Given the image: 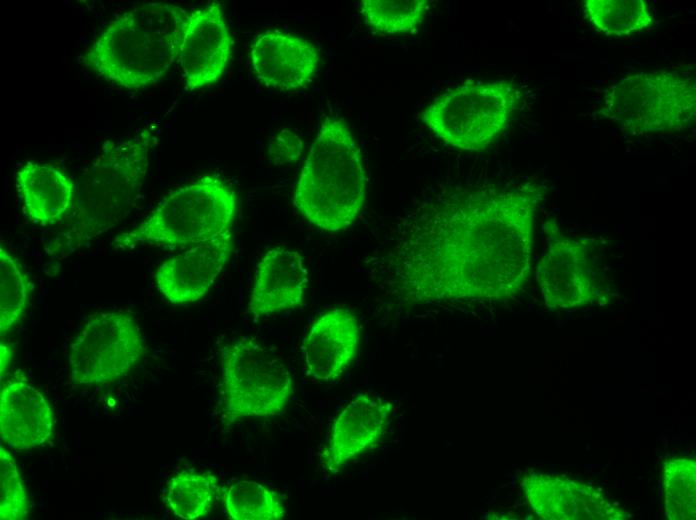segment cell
Returning a JSON list of instances; mask_svg holds the SVG:
<instances>
[{"label": "cell", "mask_w": 696, "mask_h": 520, "mask_svg": "<svg viewBox=\"0 0 696 520\" xmlns=\"http://www.w3.org/2000/svg\"><path fill=\"white\" fill-rule=\"evenodd\" d=\"M520 99L509 81L465 83L434 99L421 119L447 145L481 151L506 129Z\"/></svg>", "instance_id": "52a82bcc"}, {"label": "cell", "mask_w": 696, "mask_h": 520, "mask_svg": "<svg viewBox=\"0 0 696 520\" xmlns=\"http://www.w3.org/2000/svg\"><path fill=\"white\" fill-rule=\"evenodd\" d=\"M157 142L156 131L145 127L102 145L79 178L68 224L46 246L49 255H71L126 218L142 190Z\"/></svg>", "instance_id": "7a4b0ae2"}, {"label": "cell", "mask_w": 696, "mask_h": 520, "mask_svg": "<svg viewBox=\"0 0 696 520\" xmlns=\"http://www.w3.org/2000/svg\"><path fill=\"white\" fill-rule=\"evenodd\" d=\"M390 411V403L380 397L360 394L351 400L334 420L321 455L324 468L337 472L374 446L386 430Z\"/></svg>", "instance_id": "2e32d148"}, {"label": "cell", "mask_w": 696, "mask_h": 520, "mask_svg": "<svg viewBox=\"0 0 696 520\" xmlns=\"http://www.w3.org/2000/svg\"><path fill=\"white\" fill-rule=\"evenodd\" d=\"M147 352L145 337L124 312H102L91 317L70 345L69 369L73 383L104 385L127 375Z\"/></svg>", "instance_id": "30bf717a"}, {"label": "cell", "mask_w": 696, "mask_h": 520, "mask_svg": "<svg viewBox=\"0 0 696 520\" xmlns=\"http://www.w3.org/2000/svg\"><path fill=\"white\" fill-rule=\"evenodd\" d=\"M544 188L526 183L450 195L413 223L393 260L394 285L409 303L504 300L531 271Z\"/></svg>", "instance_id": "6da1fadb"}, {"label": "cell", "mask_w": 696, "mask_h": 520, "mask_svg": "<svg viewBox=\"0 0 696 520\" xmlns=\"http://www.w3.org/2000/svg\"><path fill=\"white\" fill-rule=\"evenodd\" d=\"M665 513L670 520L696 518V462L688 456L669 458L662 466Z\"/></svg>", "instance_id": "7402d4cb"}, {"label": "cell", "mask_w": 696, "mask_h": 520, "mask_svg": "<svg viewBox=\"0 0 696 520\" xmlns=\"http://www.w3.org/2000/svg\"><path fill=\"white\" fill-rule=\"evenodd\" d=\"M226 512L234 520H280L286 515L273 490L250 480H239L223 492Z\"/></svg>", "instance_id": "603a6c76"}, {"label": "cell", "mask_w": 696, "mask_h": 520, "mask_svg": "<svg viewBox=\"0 0 696 520\" xmlns=\"http://www.w3.org/2000/svg\"><path fill=\"white\" fill-rule=\"evenodd\" d=\"M51 408L34 386L9 381L0 396V435L8 447L27 450L45 444L51 437Z\"/></svg>", "instance_id": "ac0fdd59"}, {"label": "cell", "mask_w": 696, "mask_h": 520, "mask_svg": "<svg viewBox=\"0 0 696 520\" xmlns=\"http://www.w3.org/2000/svg\"><path fill=\"white\" fill-rule=\"evenodd\" d=\"M28 513L29 503L15 461L0 446V519L20 520Z\"/></svg>", "instance_id": "484cf974"}, {"label": "cell", "mask_w": 696, "mask_h": 520, "mask_svg": "<svg viewBox=\"0 0 696 520\" xmlns=\"http://www.w3.org/2000/svg\"><path fill=\"white\" fill-rule=\"evenodd\" d=\"M234 190L218 176H203L165 196L147 217L115 239L119 247L199 244L231 231Z\"/></svg>", "instance_id": "5b68a950"}, {"label": "cell", "mask_w": 696, "mask_h": 520, "mask_svg": "<svg viewBox=\"0 0 696 520\" xmlns=\"http://www.w3.org/2000/svg\"><path fill=\"white\" fill-rule=\"evenodd\" d=\"M302 148V140L297 134L282 130L272 139L269 153L275 164L293 163L300 159Z\"/></svg>", "instance_id": "4316f807"}, {"label": "cell", "mask_w": 696, "mask_h": 520, "mask_svg": "<svg viewBox=\"0 0 696 520\" xmlns=\"http://www.w3.org/2000/svg\"><path fill=\"white\" fill-rule=\"evenodd\" d=\"M547 248L536 272L545 305L572 309L594 302L604 287L605 244L596 238L571 237L555 219L544 224Z\"/></svg>", "instance_id": "9c48e42d"}, {"label": "cell", "mask_w": 696, "mask_h": 520, "mask_svg": "<svg viewBox=\"0 0 696 520\" xmlns=\"http://www.w3.org/2000/svg\"><path fill=\"white\" fill-rule=\"evenodd\" d=\"M360 342V324L346 308H332L312 324L303 342L307 374L315 380L337 379L351 365Z\"/></svg>", "instance_id": "9a60e30c"}, {"label": "cell", "mask_w": 696, "mask_h": 520, "mask_svg": "<svg viewBox=\"0 0 696 520\" xmlns=\"http://www.w3.org/2000/svg\"><path fill=\"white\" fill-rule=\"evenodd\" d=\"M29 277L19 261L0 245V332L1 336L23 317L30 298Z\"/></svg>", "instance_id": "cb8c5ba5"}, {"label": "cell", "mask_w": 696, "mask_h": 520, "mask_svg": "<svg viewBox=\"0 0 696 520\" xmlns=\"http://www.w3.org/2000/svg\"><path fill=\"white\" fill-rule=\"evenodd\" d=\"M222 411L226 427L242 419L281 413L293 391L285 362L274 351L249 337L221 350Z\"/></svg>", "instance_id": "ba28073f"}, {"label": "cell", "mask_w": 696, "mask_h": 520, "mask_svg": "<svg viewBox=\"0 0 696 520\" xmlns=\"http://www.w3.org/2000/svg\"><path fill=\"white\" fill-rule=\"evenodd\" d=\"M0 351H1V379H3V375H4L5 371L7 370V367L9 365L10 360H11L12 352L6 344H3V342H1Z\"/></svg>", "instance_id": "83f0119b"}, {"label": "cell", "mask_w": 696, "mask_h": 520, "mask_svg": "<svg viewBox=\"0 0 696 520\" xmlns=\"http://www.w3.org/2000/svg\"><path fill=\"white\" fill-rule=\"evenodd\" d=\"M520 485L535 514L545 520H625L631 515L594 486L566 476L530 472Z\"/></svg>", "instance_id": "7c38bea8"}, {"label": "cell", "mask_w": 696, "mask_h": 520, "mask_svg": "<svg viewBox=\"0 0 696 520\" xmlns=\"http://www.w3.org/2000/svg\"><path fill=\"white\" fill-rule=\"evenodd\" d=\"M428 7L427 0H363L361 14L374 31L398 34L418 26Z\"/></svg>", "instance_id": "d4e9b609"}, {"label": "cell", "mask_w": 696, "mask_h": 520, "mask_svg": "<svg viewBox=\"0 0 696 520\" xmlns=\"http://www.w3.org/2000/svg\"><path fill=\"white\" fill-rule=\"evenodd\" d=\"M231 52L232 38L219 2L189 12L177 60L186 90L216 83L226 70Z\"/></svg>", "instance_id": "8fae6325"}, {"label": "cell", "mask_w": 696, "mask_h": 520, "mask_svg": "<svg viewBox=\"0 0 696 520\" xmlns=\"http://www.w3.org/2000/svg\"><path fill=\"white\" fill-rule=\"evenodd\" d=\"M583 9L589 21L610 36L631 35L653 22L649 5L644 0H585Z\"/></svg>", "instance_id": "44dd1931"}, {"label": "cell", "mask_w": 696, "mask_h": 520, "mask_svg": "<svg viewBox=\"0 0 696 520\" xmlns=\"http://www.w3.org/2000/svg\"><path fill=\"white\" fill-rule=\"evenodd\" d=\"M218 489L213 474L183 471L168 481L164 500L175 516L194 520L209 513Z\"/></svg>", "instance_id": "ffe728a7"}, {"label": "cell", "mask_w": 696, "mask_h": 520, "mask_svg": "<svg viewBox=\"0 0 696 520\" xmlns=\"http://www.w3.org/2000/svg\"><path fill=\"white\" fill-rule=\"evenodd\" d=\"M249 58L257 79L280 91L307 86L320 62L319 52L311 42L277 30L258 35L250 46Z\"/></svg>", "instance_id": "5bb4252c"}, {"label": "cell", "mask_w": 696, "mask_h": 520, "mask_svg": "<svg viewBox=\"0 0 696 520\" xmlns=\"http://www.w3.org/2000/svg\"><path fill=\"white\" fill-rule=\"evenodd\" d=\"M599 114L633 135L688 129L696 118L694 75L661 70L625 76L605 90Z\"/></svg>", "instance_id": "8992f818"}, {"label": "cell", "mask_w": 696, "mask_h": 520, "mask_svg": "<svg viewBox=\"0 0 696 520\" xmlns=\"http://www.w3.org/2000/svg\"><path fill=\"white\" fill-rule=\"evenodd\" d=\"M188 13L165 2L135 6L112 20L79 62L99 78L124 89L152 86L178 60Z\"/></svg>", "instance_id": "3957f363"}, {"label": "cell", "mask_w": 696, "mask_h": 520, "mask_svg": "<svg viewBox=\"0 0 696 520\" xmlns=\"http://www.w3.org/2000/svg\"><path fill=\"white\" fill-rule=\"evenodd\" d=\"M232 251L231 231L195 244L157 268L154 273L157 289L173 304L199 300L221 273Z\"/></svg>", "instance_id": "4fadbf2b"}, {"label": "cell", "mask_w": 696, "mask_h": 520, "mask_svg": "<svg viewBox=\"0 0 696 520\" xmlns=\"http://www.w3.org/2000/svg\"><path fill=\"white\" fill-rule=\"evenodd\" d=\"M362 154L339 116L321 123L298 177L293 205L312 225L329 232L347 229L366 200Z\"/></svg>", "instance_id": "277c9868"}, {"label": "cell", "mask_w": 696, "mask_h": 520, "mask_svg": "<svg viewBox=\"0 0 696 520\" xmlns=\"http://www.w3.org/2000/svg\"><path fill=\"white\" fill-rule=\"evenodd\" d=\"M307 283L303 257L293 250L272 248L257 266L247 311L257 319L297 308L303 303Z\"/></svg>", "instance_id": "e0dca14e"}, {"label": "cell", "mask_w": 696, "mask_h": 520, "mask_svg": "<svg viewBox=\"0 0 696 520\" xmlns=\"http://www.w3.org/2000/svg\"><path fill=\"white\" fill-rule=\"evenodd\" d=\"M16 187L28 219L40 226H51L72 211L76 188L57 167L27 161L16 171Z\"/></svg>", "instance_id": "d6986e66"}]
</instances>
